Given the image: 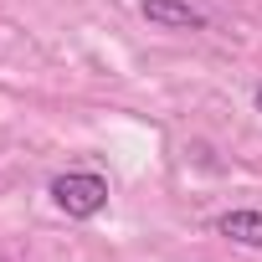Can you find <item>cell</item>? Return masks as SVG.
Wrapping results in <instances>:
<instances>
[{"mask_svg":"<svg viewBox=\"0 0 262 262\" xmlns=\"http://www.w3.org/2000/svg\"><path fill=\"white\" fill-rule=\"evenodd\" d=\"M47 195H52V206L62 216L93 221V216L108 211V175H98V170H62V175H52Z\"/></svg>","mask_w":262,"mask_h":262,"instance_id":"6da1fadb","label":"cell"},{"mask_svg":"<svg viewBox=\"0 0 262 262\" xmlns=\"http://www.w3.org/2000/svg\"><path fill=\"white\" fill-rule=\"evenodd\" d=\"M139 16L160 31H206V11H195L190 0H139Z\"/></svg>","mask_w":262,"mask_h":262,"instance_id":"7a4b0ae2","label":"cell"},{"mask_svg":"<svg viewBox=\"0 0 262 262\" xmlns=\"http://www.w3.org/2000/svg\"><path fill=\"white\" fill-rule=\"evenodd\" d=\"M216 231H221L226 242H236V247H257V252H262V211H247V206L221 211V216H216Z\"/></svg>","mask_w":262,"mask_h":262,"instance_id":"3957f363","label":"cell"},{"mask_svg":"<svg viewBox=\"0 0 262 262\" xmlns=\"http://www.w3.org/2000/svg\"><path fill=\"white\" fill-rule=\"evenodd\" d=\"M252 103H257V113H262V88H257V98H252Z\"/></svg>","mask_w":262,"mask_h":262,"instance_id":"277c9868","label":"cell"},{"mask_svg":"<svg viewBox=\"0 0 262 262\" xmlns=\"http://www.w3.org/2000/svg\"><path fill=\"white\" fill-rule=\"evenodd\" d=\"M0 262H11V257H0Z\"/></svg>","mask_w":262,"mask_h":262,"instance_id":"5b68a950","label":"cell"}]
</instances>
